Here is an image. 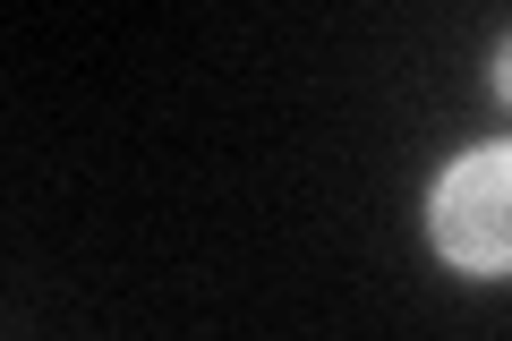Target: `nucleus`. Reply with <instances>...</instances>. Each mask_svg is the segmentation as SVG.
<instances>
[{"label":"nucleus","mask_w":512,"mask_h":341,"mask_svg":"<svg viewBox=\"0 0 512 341\" xmlns=\"http://www.w3.org/2000/svg\"><path fill=\"white\" fill-rule=\"evenodd\" d=\"M427 239L470 282L512 273V145H478L427 188Z\"/></svg>","instance_id":"nucleus-1"},{"label":"nucleus","mask_w":512,"mask_h":341,"mask_svg":"<svg viewBox=\"0 0 512 341\" xmlns=\"http://www.w3.org/2000/svg\"><path fill=\"white\" fill-rule=\"evenodd\" d=\"M487 86H495V94H504V103H512V35L495 43V69H487Z\"/></svg>","instance_id":"nucleus-2"}]
</instances>
